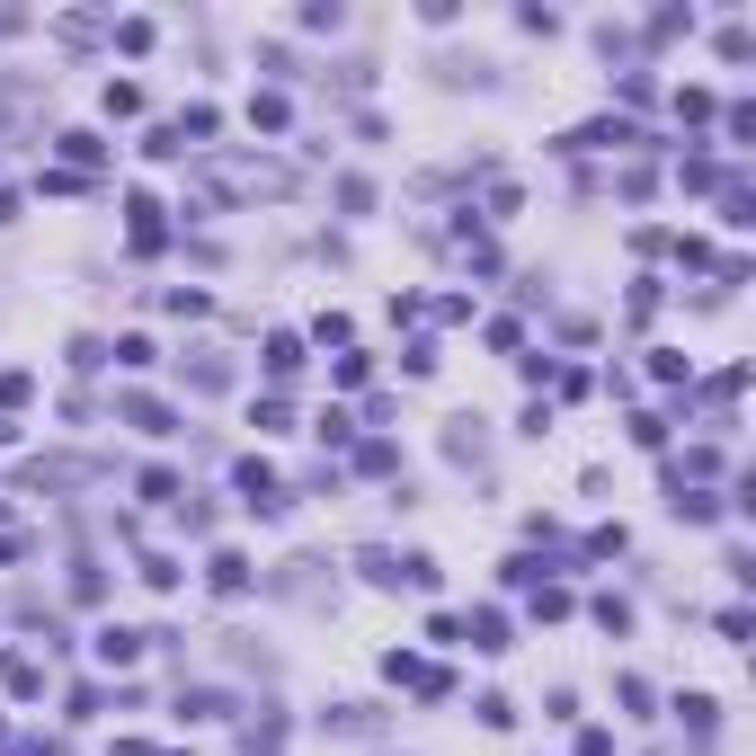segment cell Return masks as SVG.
I'll return each instance as SVG.
<instances>
[{
  "instance_id": "603a6c76",
  "label": "cell",
  "mask_w": 756,
  "mask_h": 756,
  "mask_svg": "<svg viewBox=\"0 0 756 756\" xmlns=\"http://www.w3.org/2000/svg\"><path fill=\"white\" fill-rule=\"evenodd\" d=\"M27 392H36V374H27V365H10V374H0V409H19Z\"/></svg>"
},
{
  "instance_id": "8fae6325",
  "label": "cell",
  "mask_w": 756,
  "mask_h": 756,
  "mask_svg": "<svg viewBox=\"0 0 756 756\" xmlns=\"http://www.w3.org/2000/svg\"><path fill=\"white\" fill-rule=\"evenodd\" d=\"M463 632H472V650H508V614H499V605H480Z\"/></svg>"
},
{
  "instance_id": "9c48e42d",
  "label": "cell",
  "mask_w": 756,
  "mask_h": 756,
  "mask_svg": "<svg viewBox=\"0 0 756 756\" xmlns=\"http://www.w3.org/2000/svg\"><path fill=\"white\" fill-rule=\"evenodd\" d=\"M445 454H454V463H480V454H490V437H480V419H454V428H445Z\"/></svg>"
},
{
  "instance_id": "d4e9b609",
  "label": "cell",
  "mask_w": 756,
  "mask_h": 756,
  "mask_svg": "<svg viewBox=\"0 0 756 756\" xmlns=\"http://www.w3.org/2000/svg\"><path fill=\"white\" fill-rule=\"evenodd\" d=\"M0 445H19V419H10V409H0Z\"/></svg>"
},
{
  "instance_id": "2e32d148",
  "label": "cell",
  "mask_w": 756,
  "mask_h": 756,
  "mask_svg": "<svg viewBox=\"0 0 756 756\" xmlns=\"http://www.w3.org/2000/svg\"><path fill=\"white\" fill-rule=\"evenodd\" d=\"M676 712H685V730H695V738H712V730H721V703H712V695H685Z\"/></svg>"
},
{
  "instance_id": "ffe728a7",
  "label": "cell",
  "mask_w": 756,
  "mask_h": 756,
  "mask_svg": "<svg viewBox=\"0 0 756 756\" xmlns=\"http://www.w3.org/2000/svg\"><path fill=\"white\" fill-rule=\"evenodd\" d=\"M187 383H196V392H223V383H232V365H223V357H196V365H187Z\"/></svg>"
},
{
  "instance_id": "52a82bcc",
  "label": "cell",
  "mask_w": 756,
  "mask_h": 756,
  "mask_svg": "<svg viewBox=\"0 0 756 756\" xmlns=\"http://www.w3.org/2000/svg\"><path fill=\"white\" fill-rule=\"evenodd\" d=\"M125 428H143V437H170V428H178V409H170V400H152V392H133V400H125Z\"/></svg>"
},
{
  "instance_id": "cb8c5ba5",
  "label": "cell",
  "mask_w": 756,
  "mask_h": 756,
  "mask_svg": "<svg viewBox=\"0 0 756 756\" xmlns=\"http://www.w3.org/2000/svg\"><path fill=\"white\" fill-rule=\"evenodd\" d=\"M329 730H348V738H365V730H374V712H365V703H338V712H329Z\"/></svg>"
},
{
  "instance_id": "3957f363",
  "label": "cell",
  "mask_w": 756,
  "mask_h": 756,
  "mask_svg": "<svg viewBox=\"0 0 756 756\" xmlns=\"http://www.w3.org/2000/svg\"><path fill=\"white\" fill-rule=\"evenodd\" d=\"M19 480H27V490H81V480H98V463H90V454H45V463H27Z\"/></svg>"
},
{
  "instance_id": "7a4b0ae2",
  "label": "cell",
  "mask_w": 756,
  "mask_h": 756,
  "mask_svg": "<svg viewBox=\"0 0 756 756\" xmlns=\"http://www.w3.org/2000/svg\"><path fill=\"white\" fill-rule=\"evenodd\" d=\"M205 178H214V196H277L286 170H267V161H205Z\"/></svg>"
},
{
  "instance_id": "5bb4252c",
  "label": "cell",
  "mask_w": 756,
  "mask_h": 756,
  "mask_svg": "<svg viewBox=\"0 0 756 756\" xmlns=\"http://www.w3.org/2000/svg\"><path fill=\"white\" fill-rule=\"evenodd\" d=\"M0 685H10V695H45V667H27V659L0 650Z\"/></svg>"
},
{
  "instance_id": "ac0fdd59",
  "label": "cell",
  "mask_w": 756,
  "mask_h": 756,
  "mask_svg": "<svg viewBox=\"0 0 756 756\" xmlns=\"http://www.w3.org/2000/svg\"><path fill=\"white\" fill-rule=\"evenodd\" d=\"M676 516H685V525H712L721 499H712V490H676Z\"/></svg>"
},
{
  "instance_id": "5b68a950",
  "label": "cell",
  "mask_w": 756,
  "mask_h": 756,
  "mask_svg": "<svg viewBox=\"0 0 756 756\" xmlns=\"http://www.w3.org/2000/svg\"><path fill=\"white\" fill-rule=\"evenodd\" d=\"M605 143H641V133H632L624 116H596V125H579V133H561V152H605Z\"/></svg>"
},
{
  "instance_id": "d6986e66",
  "label": "cell",
  "mask_w": 756,
  "mask_h": 756,
  "mask_svg": "<svg viewBox=\"0 0 756 756\" xmlns=\"http://www.w3.org/2000/svg\"><path fill=\"white\" fill-rule=\"evenodd\" d=\"M588 614H596V624H605V632H614V641H624V632H632V605H624V596H596V605H588Z\"/></svg>"
},
{
  "instance_id": "30bf717a",
  "label": "cell",
  "mask_w": 756,
  "mask_h": 756,
  "mask_svg": "<svg viewBox=\"0 0 756 756\" xmlns=\"http://www.w3.org/2000/svg\"><path fill=\"white\" fill-rule=\"evenodd\" d=\"M205 579H214V596H241V588H249V561H241V553H214V561H205Z\"/></svg>"
},
{
  "instance_id": "8992f818",
  "label": "cell",
  "mask_w": 756,
  "mask_h": 756,
  "mask_svg": "<svg viewBox=\"0 0 756 756\" xmlns=\"http://www.w3.org/2000/svg\"><path fill=\"white\" fill-rule=\"evenodd\" d=\"M152 650V632H125V624H98V659L107 667H133V659H143Z\"/></svg>"
},
{
  "instance_id": "277c9868",
  "label": "cell",
  "mask_w": 756,
  "mask_h": 756,
  "mask_svg": "<svg viewBox=\"0 0 756 756\" xmlns=\"http://www.w3.org/2000/svg\"><path fill=\"white\" fill-rule=\"evenodd\" d=\"M383 676H392V685H409V695H445V667L409 659V650H392V659H383Z\"/></svg>"
},
{
  "instance_id": "44dd1931",
  "label": "cell",
  "mask_w": 756,
  "mask_h": 756,
  "mask_svg": "<svg viewBox=\"0 0 756 756\" xmlns=\"http://www.w3.org/2000/svg\"><path fill=\"white\" fill-rule=\"evenodd\" d=\"M392 463H400L392 437H365V445H357V472H392Z\"/></svg>"
},
{
  "instance_id": "6da1fadb",
  "label": "cell",
  "mask_w": 756,
  "mask_h": 756,
  "mask_svg": "<svg viewBox=\"0 0 756 756\" xmlns=\"http://www.w3.org/2000/svg\"><path fill=\"white\" fill-rule=\"evenodd\" d=\"M232 480H241V508H249V516H286V480H277V463L241 454V463H232Z\"/></svg>"
},
{
  "instance_id": "9a60e30c",
  "label": "cell",
  "mask_w": 756,
  "mask_h": 756,
  "mask_svg": "<svg viewBox=\"0 0 756 756\" xmlns=\"http://www.w3.org/2000/svg\"><path fill=\"white\" fill-rule=\"evenodd\" d=\"M178 712H187V721H223V712H232V695H214V685H196V695H178Z\"/></svg>"
},
{
  "instance_id": "7402d4cb",
  "label": "cell",
  "mask_w": 756,
  "mask_h": 756,
  "mask_svg": "<svg viewBox=\"0 0 756 756\" xmlns=\"http://www.w3.org/2000/svg\"><path fill=\"white\" fill-rule=\"evenodd\" d=\"M472 712H480V730H508V721H516V703H508V695H480Z\"/></svg>"
},
{
  "instance_id": "ba28073f",
  "label": "cell",
  "mask_w": 756,
  "mask_h": 756,
  "mask_svg": "<svg viewBox=\"0 0 756 756\" xmlns=\"http://www.w3.org/2000/svg\"><path fill=\"white\" fill-rule=\"evenodd\" d=\"M133 490H143V499H152V508H178V499H187V480H178V472H170V463H152V472H143V480H133Z\"/></svg>"
},
{
  "instance_id": "4fadbf2b",
  "label": "cell",
  "mask_w": 756,
  "mask_h": 756,
  "mask_svg": "<svg viewBox=\"0 0 756 756\" xmlns=\"http://www.w3.org/2000/svg\"><path fill=\"white\" fill-rule=\"evenodd\" d=\"M286 116H294L286 90H258V98H249V125H258V133H286Z\"/></svg>"
},
{
  "instance_id": "484cf974",
  "label": "cell",
  "mask_w": 756,
  "mask_h": 756,
  "mask_svg": "<svg viewBox=\"0 0 756 756\" xmlns=\"http://www.w3.org/2000/svg\"><path fill=\"white\" fill-rule=\"evenodd\" d=\"M10 27H19V10H0V36H10Z\"/></svg>"
},
{
  "instance_id": "e0dca14e",
  "label": "cell",
  "mask_w": 756,
  "mask_h": 756,
  "mask_svg": "<svg viewBox=\"0 0 756 756\" xmlns=\"http://www.w3.org/2000/svg\"><path fill=\"white\" fill-rule=\"evenodd\" d=\"M62 161H72V170H98L107 143H98V133H62Z\"/></svg>"
},
{
  "instance_id": "7c38bea8",
  "label": "cell",
  "mask_w": 756,
  "mask_h": 756,
  "mask_svg": "<svg viewBox=\"0 0 756 756\" xmlns=\"http://www.w3.org/2000/svg\"><path fill=\"white\" fill-rule=\"evenodd\" d=\"M267 374H277V383H286V374H303V338H294V329L267 338Z\"/></svg>"
}]
</instances>
